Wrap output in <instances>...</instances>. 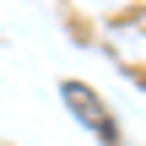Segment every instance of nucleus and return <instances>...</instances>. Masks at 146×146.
I'll use <instances>...</instances> for the list:
<instances>
[{
    "mask_svg": "<svg viewBox=\"0 0 146 146\" xmlns=\"http://www.w3.org/2000/svg\"><path fill=\"white\" fill-rule=\"evenodd\" d=\"M60 92H65V103L81 114V125H87V130H92L103 146H114V141H119V130H114V119H108V108H103V98H98V92H87L81 81H65Z\"/></svg>",
    "mask_w": 146,
    "mask_h": 146,
    "instance_id": "obj_1",
    "label": "nucleus"
}]
</instances>
